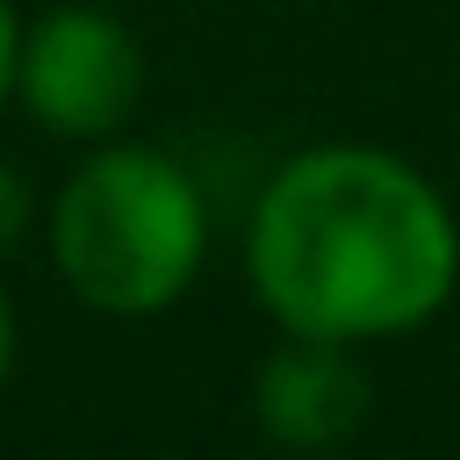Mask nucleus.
I'll list each match as a JSON object with an SVG mask.
<instances>
[{
    "label": "nucleus",
    "mask_w": 460,
    "mask_h": 460,
    "mask_svg": "<svg viewBox=\"0 0 460 460\" xmlns=\"http://www.w3.org/2000/svg\"><path fill=\"white\" fill-rule=\"evenodd\" d=\"M367 402L374 395H367L359 359L345 345H331V338H295V331H288L280 352H266V367L252 381V410H259L266 438L288 446V453L345 446L367 424Z\"/></svg>",
    "instance_id": "nucleus-4"
},
{
    "label": "nucleus",
    "mask_w": 460,
    "mask_h": 460,
    "mask_svg": "<svg viewBox=\"0 0 460 460\" xmlns=\"http://www.w3.org/2000/svg\"><path fill=\"white\" fill-rule=\"evenodd\" d=\"M14 65H22V22H14V7L0 0V101L14 93Z\"/></svg>",
    "instance_id": "nucleus-6"
},
{
    "label": "nucleus",
    "mask_w": 460,
    "mask_h": 460,
    "mask_svg": "<svg viewBox=\"0 0 460 460\" xmlns=\"http://www.w3.org/2000/svg\"><path fill=\"white\" fill-rule=\"evenodd\" d=\"M14 93L50 137H108L144 93V50L101 7H50L22 29Z\"/></svg>",
    "instance_id": "nucleus-3"
},
{
    "label": "nucleus",
    "mask_w": 460,
    "mask_h": 460,
    "mask_svg": "<svg viewBox=\"0 0 460 460\" xmlns=\"http://www.w3.org/2000/svg\"><path fill=\"white\" fill-rule=\"evenodd\" d=\"M7 367H14V309L0 295V381H7Z\"/></svg>",
    "instance_id": "nucleus-7"
},
{
    "label": "nucleus",
    "mask_w": 460,
    "mask_h": 460,
    "mask_svg": "<svg viewBox=\"0 0 460 460\" xmlns=\"http://www.w3.org/2000/svg\"><path fill=\"white\" fill-rule=\"evenodd\" d=\"M244 266L280 331L359 345L446 309L460 230L446 194L395 151L323 144L266 180Z\"/></svg>",
    "instance_id": "nucleus-1"
},
{
    "label": "nucleus",
    "mask_w": 460,
    "mask_h": 460,
    "mask_svg": "<svg viewBox=\"0 0 460 460\" xmlns=\"http://www.w3.org/2000/svg\"><path fill=\"white\" fill-rule=\"evenodd\" d=\"M22 230H29V180H22L14 165H0V252H7Z\"/></svg>",
    "instance_id": "nucleus-5"
},
{
    "label": "nucleus",
    "mask_w": 460,
    "mask_h": 460,
    "mask_svg": "<svg viewBox=\"0 0 460 460\" xmlns=\"http://www.w3.org/2000/svg\"><path fill=\"white\" fill-rule=\"evenodd\" d=\"M208 244L201 187L151 144H101L50 201V259L86 309L151 316L187 295Z\"/></svg>",
    "instance_id": "nucleus-2"
}]
</instances>
